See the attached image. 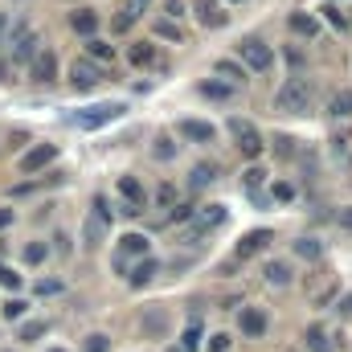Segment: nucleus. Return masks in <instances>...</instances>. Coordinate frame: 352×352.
<instances>
[{
    "mask_svg": "<svg viewBox=\"0 0 352 352\" xmlns=\"http://www.w3.org/2000/svg\"><path fill=\"white\" fill-rule=\"evenodd\" d=\"M148 4H152V0H127V8H123V12H131V16H144V12H148Z\"/></svg>",
    "mask_w": 352,
    "mask_h": 352,
    "instance_id": "nucleus-45",
    "label": "nucleus"
},
{
    "mask_svg": "<svg viewBox=\"0 0 352 352\" xmlns=\"http://www.w3.org/2000/svg\"><path fill=\"white\" fill-rule=\"evenodd\" d=\"M266 283H270V287H287V283H291V266L287 263H266Z\"/></svg>",
    "mask_w": 352,
    "mask_h": 352,
    "instance_id": "nucleus-26",
    "label": "nucleus"
},
{
    "mask_svg": "<svg viewBox=\"0 0 352 352\" xmlns=\"http://www.w3.org/2000/svg\"><path fill=\"white\" fill-rule=\"evenodd\" d=\"M311 107V82L307 78H287L283 87L274 90V111L283 115H307Z\"/></svg>",
    "mask_w": 352,
    "mask_h": 352,
    "instance_id": "nucleus-1",
    "label": "nucleus"
},
{
    "mask_svg": "<svg viewBox=\"0 0 352 352\" xmlns=\"http://www.w3.org/2000/svg\"><path fill=\"white\" fill-rule=\"evenodd\" d=\"M270 242H274V234H270V230H250V234H246V238L238 242V263H246V258L263 254Z\"/></svg>",
    "mask_w": 352,
    "mask_h": 352,
    "instance_id": "nucleus-10",
    "label": "nucleus"
},
{
    "mask_svg": "<svg viewBox=\"0 0 352 352\" xmlns=\"http://www.w3.org/2000/svg\"><path fill=\"white\" fill-rule=\"evenodd\" d=\"M4 74H8V66H4V62H0V82H4Z\"/></svg>",
    "mask_w": 352,
    "mask_h": 352,
    "instance_id": "nucleus-51",
    "label": "nucleus"
},
{
    "mask_svg": "<svg viewBox=\"0 0 352 352\" xmlns=\"http://www.w3.org/2000/svg\"><path fill=\"white\" fill-rule=\"evenodd\" d=\"M87 54L94 62H115V45H107V41H98V37H87Z\"/></svg>",
    "mask_w": 352,
    "mask_h": 352,
    "instance_id": "nucleus-25",
    "label": "nucleus"
},
{
    "mask_svg": "<svg viewBox=\"0 0 352 352\" xmlns=\"http://www.w3.org/2000/svg\"><path fill=\"white\" fill-rule=\"evenodd\" d=\"M0 37H4V12H0Z\"/></svg>",
    "mask_w": 352,
    "mask_h": 352,
    "instance_id": "nucleus-52",
    "label": "nucleus"
},
{
    "mask_svg": "<svg viewBox=\"0 0 352 352\" xmlns=\"http://www.w3.org/2000/svg\"><path fill=\"white\" fill-rule=\"evenodd\" d=\"M45 254H50V246H45V242H29V246H25V263H45Z\"/></svg>",
    "mask_w": 352,
    "mask_h": 352,
    "instance_id": "nucleus-32",
    "label": "nucleus"
},
{
    "mask_svg": "<svg viewBox=\"0 0 352 352\" xmlns=\"http://www.w3.org/2000/svg\"><path fill=\"white\" fill-rule=\"evenodd\" d=\"M70 29H74L78 37H94V29H98V12H94V8H78V12L70 16Z\"/></svg>",
    "mask_w": 352,
    "mask_h": 352,
    "instance_id": "nucleus-17",
    "label": "nucleus"
},
{
    "mask_svg": "<svg viewBox=\"0 0 352 352\" xmlns=\"http://www.w3.org/2000/svg\"><path fill=\"white\" fill-rule=\"evenodd\" d=\"M8 221H12V209H0V230H4Z\"/></svg>",
    "mask_w": 352,
    "mask_h": 352,
    "instance_id": "nucleus-49",
    "label": "nucleus"
},
{
    "mask_svg": "<svg viewBox=\"0 0 352 352\" xmlns=\"http://www.w3.org/2000/svg\"><path fill=\"white\" fill-rule=\"evenodd\" d=\"M164 8H168V12H173V16H180V12H184V0H168V4H164Z\"/></svg>",
    "mask_w": 352,
    "mask_h": 352,
    "instance_id": "nucleus-47",
    "label": "nucleus"
},
{
    "mask_svg": "<svg viewBox=\"0 0 352 352\" xmlns=\"http://www.w3.org/2000/svg\"><path fill=\"white\" fill-rule=\"evenodd\" d=\"M201 340H205V336H201V324H188V328H184V336H180V349L197 352V349H201Z\"/></svg>",
    "mask_w": 352,
    "mask_h": 352,
    "instance_id": "nucleus-31",
    "label": "nucleus"
},
{
    "mask_svg": "<svg viewBox=\"0 0 352 352\" xmlns=\"http://www.w3.org/2000/svg\"><path fill=\"white\" fill-rule=\"evenodd\" d=\"M238 328H242V336H250V340L266 336V311H263V307H242Z\"/></svg>",
    "mask_w": 352,
    "mask_h": 352,
    "instance_id": "nucleus-11",
    "label": "nucleus"
},
{
    "mask_svg": "<svg viewBox=\"0 0 352 352\" xmlns=\"http://www.w3.org/2000/svg\"><path fill=\"white\" fill-rule=\"evenodd\" d=\"M238 62H242L246 70H258V74H263V70L274 66V50L266 45L263 37H242V41H238Z\"/></svg>",
    "mask_w": 352,
    "mask_h": 352,
    "instance_id": "nucleus-2",
    "label": "nucleus"
},
{
    "mask_svg": "<svg viewBox=\"0 0 352 352\" xmlns=\"http://www.w3.org/2000/svg\"><path fill=\"white\" fill-rule=\"evenodd\" d=\"M58 78V54L45 50V54H33V82H54Z\"/></svg>",
    "mask_w": 352,
    "mask_h": 352,
    "instance_id": "nucleus-15",
    "label": "nucleus"
},
{
    "mask_svg": "<svg viewBox=\"0 0 352 352\" xmlns=\"http://www.w3.org/2000/svg\"><path fill=\"white\" fill-rule=\"evenodd\" d=\"M230 131H234V140H238V148H242L246 160H258V156H263V135L254 131V123H246V119H230Z\"/></svg>",
    "mask_w": 352,
    "mask_h": 352,
    "instance_id": "nucleus-6",
    "label": "nucleus"
},
{
    "mask_svg": "<svg viewBox=\"0 0 352 352\" xmlns=\"http://www.w3.org/2000/svg\"><path fill=\"white\" fill-rule=\"evenodd\" d=\"M131 25H135V16H131V12H123V16H115V25H111V29H115V33H127Z\"/></svg>",
    "mask_w": 352,
    "mask_h": 352,
    "instance_id": "nucleus-43",
    "label": "nucleus"
},
{
    "mask_svg": "<svg viewBox=\"0 0 352 352\" xmlns=\"http://www.w3.org/2000/svg\"><path fill=\"white\" fill-rule=\"evenodd\" d=\"M263 180H266V173H263V168H258V164H254V168H246V173H242V184H246V188H250V192H258V188H263Z\"/></svg>",
    "mask_w": 352,
    "mask_h": 352,
    "instance_id": "nucleus-33",
    "label": "nucleus"
},
{
    "mask_svg": "<svg viewBox=\"0 0 352 352\" xmlns=\"http://www.w3.org/2000/svg\"><path fill=\"white\" fill-rule=\"evenodd\" d=\"M156 156H160V160H168V156H173V140H168V135H160V140H156Z\"/></svg>",
    "mask_w": 352,
    "mask_h": 352,
    "instance_id": "nucleus-44",
    "label": "nucleus"
},
{
    "mask_svg": "<svg viewBox=\"0 0 352 352\" xmlns=\"http://www.w3.org/2000/svg\"><path fill=\"white\" fill-rule=\"evenodd\" d=\"M192 12H197V21L205 25V29H221L230 16L221 12V4L217 0H192Z\"/></svg>",
    "mask_w": 352,
    "mask_h": 352,
    "instance_id": "nucleus-12",
    "label": "nucleus"
},
{
    "mask_svg": "<svg viewBox=\"0 0 352 352\" xmlns=\"http://www.w3.org/2000/svg\"><path fill=\"white\" fill-rule=\"evenodd\" d=\"M328 111H332L336 119H349V115H352V90H349V87L336 90V94H332V107H328Z\"/></svg>",
    "mask_w": 352,
    "mask_h": 352,
    "instance_id": "nucleus-23",
    "label": "nucleus"
},
{
    "mask_svg": "<svg viewBox=\"0 0 352 352\" xmlns=\"http://www.w3.org/2000/svg\"><path fill=\"white\" fill-rule=\"evenodd\" d=\"M107 230H111V209H107V197H94V213H90L87 226H82V242H87V246H98V242L107 238Z\"/></svg>",
    "mask_w": 352,
    "mask_h": 352,
    "instance_id": "nucleus-5",
    "label": "nucleus"
},
{
    "mask_svg": "<svg viewBox=\"0 0 352 352\" xmlns=\"http://www.w3.org/2000/svg\"><path fill=\"white\" fill-rule=\"evenodd\" d=\"M33 54H37V33L21 25V29H16V37H12V62H29Z\"/></svg>",
    "mask_w": 352,
    "mask_h": 352,
    "instance_id": "nucleus-14",
    "label": "nucleus"
},
{
    "mask_svg": "<svg viewBox=\"0 0 352 352\" xmlns=\"http://www.w3.org/2000/svg\"><path fill=\"white\" fill-rule=\"evenodd\" d=\"M320 12H324V16H328V25H332V29H340V33H344V29L352 25V21L344 16V12H340V8H336V4H332V0H328V4L320 8Z\"/></svg>",
    "mask_w": 352,
    "mask_h": 352,
    "instance_id": "nucleus-30",
    "label": "nucleus"
},
{
    "mask_svg": "<svg viewBox=\"0 0 352 352\" xmlns=\"http://www.w3.org/2000/svg\"><path fill=\"white\" fill-rule=\"evenodd\" d=\"M37 336H45V324H41V320H33V324L21 328V340H37Z\"/></svg>",
    "mask_w": 352,
    "mask_h": 352,
    "instance_id": "nucleus-39",
    "label": "nucleus"
},
{
    "mask_svg": "<svg viewBox=\"0 0 352 352\" xmlns=\"http://www.w3.org/2000/svg\"><path fill=\"white\" fill-rule=\"evenodd\" d=\"M156 270H160V263H156L152 254H144L140 263L131 266V287H144V283H152V278H156Z\"/></svg>",
    "mask_w": 352,
    "mask_h": 352,
    "instance_id": "nucleus-19",
    "label": "nucleus"
},
{
    "mask_svg": "<svg viewBox=\"0 0 352 352\" xmlns=\"http://www.w3.org/2000/svg\"><path fill=\"white\" fill-rule=\"evenodd\" d=\"M213 180H217V164H213V160H209V164H197L192 176H188L192 188H205V184H213Z\"/></svg>",
    "mask_w": 352,
    "mask_h": 352,
    "instance_id": "nucleus-22",
    "label": "nucleus"
},
{
    "mask_svg": "<svg viewBox=\"0 0 352 352\" xmlns=\"http://www.w3.org/2000/svg\"><path fill=\"white\" fill-rule=\"evenodd\" d=\"M123 111H127L123 102H94V107H87V111H78L70 123H74V127H82V131H94V127H107V123H115Z\"/></svg>",
    "mask_w": 352,
    "mask_h": 352,
    "instance_id": "nucleus-4",
    "label": "nucleus"
},
{
    "mask_svg": "<svg viewBox=\"0 0 352 352\" xmlns=\"http://www.w3.org/2000/svg\"><path fill=\"white\" fill-rule=\"evenodd\" d=\"M303 340H307V349H311V352H332V340H328V332H324L320 324H311Z\"/></svg>",
    "mask_w": 352,
    "mask_h": 352,
    "instance_id": "nucleus-21",
    "label": "nucleus"
},
{
    "mask_svg": "<svg viewBox=\"0 0 352 352\" xmlns=\"http://www.w3.org/2000/svg\"><path fill=\"white\" fill-rule=\"evenodd\" d=\"M226 217H230V213H226V205H205L201 213L192 209V217H188L192 226L184 230V242H201V238H205L209 230H217V226H226Z\"/></svg>",
    "mask_w": 352,
    "mask_h": 352,
    "instance_id": "nucleus-3",
    "label": "nucleus"
},
{
    "mask_svg": "<svg viewBox=\"0 0 352 352\" xmlns=\"http://www.w3.org/2000/svg\"><path fill=\"white\" fill-rule=\"evenodd\" d=\"M102 78H107V70H102L94 58H74V66H70V82H74V90H94Z\"/></svg>",
    "mask_w": 352,
    "mask_h": 352,
    "instance_id": "nucleus-7",
    "label": "nucleus"
},
{
    "mask_svg": "<svg viewBox=\"0 0 352 352\" xmlns=\"http://www.w3.org/2000/svg\"><path fill=\"white\" fill-rule=\"evenodd\" d=\"M291 33H295V37H307V41H311V37L320 33V21H316L311 12H291Z\"/></svg>",
    "mask_w": 352,
    "mask_h": 352,
    "instance_id": "nucleus-18",
    "label": "nucleus"
},
{
    "mask_svg": "<svg viewBox=\"0 0 352 352\" xmlns=\"http://www.w3.org/2000/svg\"><path fill=\"white\" fill-rule=\"evenodd\" d=\"M295 254L307 258V263H316V258L324 254V242H316V238H299V242H295Z\"/></svg>",
    "mask_w": 352,
    "mask_h": 352,
    "instance_id": "nucleus-28",
    "label": "nucleus"
},
{
    "mask_svg": "<svg viewBox=\"0 0 352 352\" xmlns=\"http://www.w3.org/2000/svg\"><path fill=\"white\" fill-rule=\"evenodd\" d=\"M340 226H344V230H352V205H349V209H340Z\"/></svg>",
    "mask_w": 352,
    "mask_h": 352,
    "instance_id": "nucleus-48",
    "label": "nucleus"
},
{
    "mask_svg": "<svg viewBox=\"0 0 352 352\" xmlns=\"http://www.w3.org/2000/svg\"><path fill=\"white\" fill-rule=\"evenodd\" d=\"M0 287H8V291H21V274L12 270V266L0 263Z\"/></svg>",
    "mask_w": 352,
    "mask_h": 352,
    "instance_id": "nucleus-35",
    "label": "nucleus"
},
{
    "mask_svg": "<svg viewBox=\"0 0 352 352\" xmlns=\"http://www.w3.org/2000/svg\"><path fill=\"white\" fill-rule=\"evenodd\" d=\"M140 332H144V340H164L168 336V311L164 307H148L140 316Z\"/></svg>",
    "mask_w": 352,
    "mask_h": 352,
    "instance_id": "nucleus-8",
    "label": "nucleus"
},
{
    "mask_svg": "<svg viewBox=\"0 0 352 352\" xmlns=\"http://www.w3.org/2000/svg\"><path fill=\"white\" fill-rule=\"evenodd\" d=\"M25 307H29L25 299H8V303H4V320H21V316H25Z\"/></svg>",
    "mask_w": 352,
    "mask_h": 352,
    "instance_id": "nucleus-37",
    "label": "nucleus"
},
{
    "mask_svg": "<svg viewBox=\"0 0 352 352\" xmlns=\"http://www.w3.org/2000/svg\"><path fill=\"white\" fill-rule=\"evenodd\" d=\"M340 311H349V316H352V295H344V299H340Z\"/></svg>",
    "mask_w": 352,
    "mask_h": 352,
    "instance_id": "nucleus-50",
    "label": "nucleus"
},
{
    "mask_svg": "<svg viewBox=\"0 0 352 352\" xmlns=\"http://www.w3.org/2000/svg\"><path fill=\"white\" fill-rule=\"evenodd\" d=\"M201 94L213 102H226V98H234V82H201Z\"/></svg>",
    "mask_w": 352,
    "mask_h": 352,
    "instance_id": "nucleus-24",
    "label": "nucleus"
},
{
    "mask_svg": "<svg viewBox=\"0 0 352 352\" xmlns=\"http://www.w3.org/2000/svg\"><path fill=\"white\" fill-rule=\"evenodd\" d=\"M176 131L184 135V140H192V144H213V123H201V119H180L176 123Z\"/></svg>",
    "mask_w": 352,
    "mask_h": 352,
    "instance_id": "nucleus-13",
    "label": "nucleus"
},
{
    "mask_svg": "<svg viewBox=\"0 0 352 352\" xmlns=\"http://www.w3.org/2000/svg\"><path fill=\"white\" fill-rule=\"evenodd\" d=\"M234 4H238V0H234Z\"/></svg>",
    "mask_w": 352,
    "mask_h": 352,
    "instance_id": "nucleus-55",
    "label": "nucleus"
},
{
    "mask_svg": "<svg viewBox=\"0 0 352 352\" xmlns=\"http://www.w3.org/2000/svg\"><path fill=\"white\" fill-rule=\"evenodd\" d=\"M213 70H217V74H221V78H230V82H234V87H238V82H242V78H246V66H242V62H217V66H213Z\"/></svg>",
    "mask_w": 352,
    "mask_h": 352,
    "instance_id": "nucleus-29",
    "label": "nucleus"
},
{
    "mask_svg": "<svg viewBox=\"0 0 352 352\" xmlns=\"http://www.w3.org/2000/svg\"><path fill=\"white\" fill-rule=\"evenodd\" d=\"M156 37H164V41H180V25H173V21H160V25H156Z\"/></svg>",
    "mask_w": 352,
    "mask_h": 352,
    "instance_id": "nucleus-36",
    "label": "nucleus"
},
{
    "mask_svg": "<svg viewBox=\"0 0 352 352\" xmlns=\"http://www.w3.org/2000/svg\"><path fill=\"white\" fill-rule=\"evenodd\" d=\"M156 201H160L164 209H173V205H176V184H173V180H164V184L156 188Z\"/></svg>",
    "mask_w": 352,
    "mask_h": 352,
    "instance_id": "nucleus-34",
    "label": "nucleus"
},
{
    "mask_svg": "<svg viewBox=\"0 0 352 352\" xmlns=\"http://www.w3.org/2000/svg\"><path fill=\"white\" fill-rule=\"evenodd\" d=\"M50 352H62V349H50Z\"/></svg>",
    "mask_w": 352,
    "mask_h": 352,
    "instance_id": "nucleus-54",
    "label": "nucleus"
},
{
    "mask_svg": "<svg viewBox=\"0 0 352 352\" xmlns=\"http://www.w3.org/2000/svg\"><path fill=\"white\" fill-rule=\"evenodd\" d=\"M168 352H184V349H168Z\"/></svg>",
    "mask_w": 352,
    "mask_h": 352,
    "instance_id": "nucleus-53",
    "label": "nucleus"
},
{
    "mask_svg": "<svg viewBox=\"0 0 352 352\" xmlns=\"http://www.w3.org/2000/svg\"><path fill=\"white\" fill-rule=\"evenodd\" d=\"M111 344H107V336L102 332H94V336H87V352H107Z\"/></svg>",
    "mask_w": 352,
    "mask_h": 352,
    "instance_id": "nucleus-41",
    "label": "nucleus"
},
{
    "mask_svg": "<svg viewBox=\"0 0 352 352\" xmlns=\"http://www.w3.org/2000/svg\"><path fill=\"white\" fill-rule=\"evenodd\" d=\"M230 344H234V340H230L226 332H213V336H209V352H230Z\"/></svg>",
    "mask_w": 352,
    "mask_h": 352,
    "instance_id": "nucleus-38",
    "label": "nucleus"
},
{
    "mask_svg": "<svg viewBox=\"0 0 352 352\" xmlns=\"http://www.w3.org/2000/svg\"><path fill=\"white\" fill-rule=\"evenodd\" d=\"M131 66H152L156 62V45H148V41H140V45H131Z\"/></svg>",
    "mask_w": 352,
    "mask_h": 352,
    "instance_id": "nucleus-27",
    "label": "nucleus"
},
{
    "mask_svg": "<svg viewBox=\"0 0 352 352\" xmlns=\"http://www.w3.org/2000/svg\"><path fill=\"white\" fill-rule=\"evenodd\" d=\"M119 197H123L127 205H140V209H144V201H148V192H144V184H140L135 176H119Z\"/></svg>",
    "mask_w": 352,
    "mask_h": 352,
    "instance_id": "nucleus-16",
    "label": "nucleus"
},
{
    "mask_svg": "<svg viewBox=\"0 0 352 352\" xmlns=\"http://www.w3.org/2000/svg\"><path fill=\"white\" fill-rule=\"evenodd\" d=\"M188 217H192V205H173V221L176 226H184Z\"/></svg>",
    "mask_w": 352,
    "mask_h": 352,
    "instance_id": "nucleus-42",
    "label": "nucleus"
},
{
    "mask_svg": "<svg viewBox=\"0 0 352 352\" xmlns=\"http://www.w3.org/2000/svg\"><path fill=\"white\" fill-rule=\"evenodd\" d=\"M54 156H58V148H54V144H37V148H29V152L21 156V173H25V176L41 173L45 164H54Z\"/></svg>",
    "mask_w": 352,
    "mask_h": 352,
    "instance_id": "nucleus-9",
    "label": "nucleus"
},
{
    "mask_svg": "<svg viewBox=\"0 0 352 352\" xmlns=\"http://www.w3.org/2000/svg\"><path fill=\"white\" fill-rule=\"evenodd\" d=\"M119 250L131 254V258H144V254H148V238H144V234H123V238H119Z\"/></svg>",
    "mask_w": 352,
    "mask_h": 352,
    "instance_id": "nucleus-20",
    "label": "nucleus"
},
{
    "mask_svg": "<svg viewBox=\"0 0 352 352\" xmlns=\"http://www.w3.org/2000/svg\"><path fill=\"white\" fill-rule=\"evenodd\" d=\"M270 197H274V201H291V197H295V188H291L287 180H278V184L270 188Z\"/></svg>",
    "mask_w": 352,
    "mask_h": 352,
    "instance_id": "nucleus-40",
    "label": "nucleus"
},
{
    "mask_svg": "<svg viewBox=\"0 0 352 352\" xmlns=\"http://www.w3.org/2000/svg\"><path fill=\"white\" fill-rule=\"evenodd\" d=\"M54 291H58V283H45V278L37 283V295H54Z\"/></svg>",
    "mask_w": 352,
    "mask_h": 352,
    "instance_id": "nucleus-46",
    "label": "nucleus"
}]
</instances>
